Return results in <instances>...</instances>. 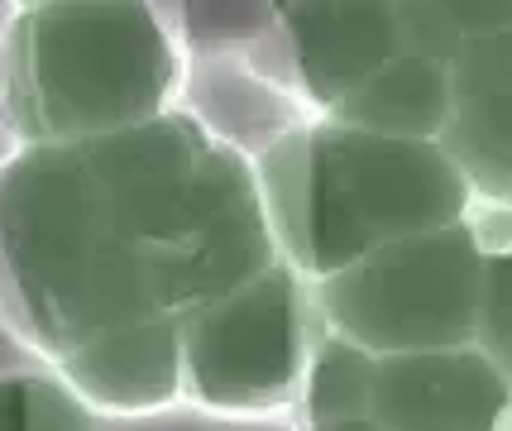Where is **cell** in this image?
Masks as SVG:
<instances>
[{
    "label": "cell",
    "instance_id": "obj_13",
    "mask_svg": "<svg viewBox=\"0 0 512 431\" xmlns=\"http://www.w3.org/2000/svg\"><path fill=\"white\" fill-rule=\"evenodd\" d=\"M474 345L512 379V245H489Z\"/></svg>",
    "mask_w": 512,
    "mask_h": 431
},
{
    "label": "cell",
    "instance_id": "obj_11",
    "mask_svg": "<svg viewBox=\"0 0 512 431\" xmlns=\"http://www.w3.org/2000/svg\"><path fill=\"white\" fill-rule=\"evenodd\" d=\"M374 364L364 345L345 341L340 331H326L312 345L307 360V379H302V408L307 422H326V417H350V412H369V393H374Z\"/></svg>",
    "mask_w": 512,
    "mask_h": 431
},
{
    "label": "cell",
    "instance_id": "obj_5",
    "mask_svg": "<svg viewBox=\"0 0 512 431\" xmlns=\"http://www.w3.org/2000/svg\"><path fill=\"white\" fill-rule=\"evenodd\" d=\"M316 336L312 283L278 259L182 317V398L221 417L292 408Z\"/></svg>",
    "mask_w": 512,
    "mask_h": 431
},
{
    "label": "cell",
    "instance_id": "obj_12",
    "mask_svg": "<svg viewBox=\"0 0 512 431\" xmlns=\"http://www.w3.org/2000/svg\"><path fill=\"white\" fill-rule=\"evenodd\" d=\"M0 431H96V412L58 369H0Z\"/></svg>",
    "mask_w": 512,
    "mask_h": 431
},
{
    "label": "cell",
    "instance_id": "obj_10",
    "mask_svg": "<svg viewBox=\"0 0 512 431\" xmlns=\"http://www.w3.org/2000/svg\"><path fill=\"white\" fill-rule=\"evenodd\" d=\"M441 144L465 168L474 197L484 192L493 202H512V87L455 101Z\"/></svg>",
    "mask_w": 512,
    "mask_h": 431
},
{
    "label": "cell",
    "instance_id": "obj_8",
    "mask_svg": "<svg viewBox=\"0 0 512 431\" xmlns=\"http://www.w3.org/2000/svg\"><path fill=\"white\" fill-rule=\"evenodd\" d=\"M96 417H149L182 398V321H139L53 360Z\"/></svg>",
    "mask_w": 512,
    "mask_h": 431
},
{
    "label": "cell",
    "instance_id": "obj_9",
    "mask_svg": "<svg viewBox=\"0 0 512 431\" xmlns=\"http://www.w3.org/2000/svg\"><path fill=\"white\" fill-rule=\"evenodd\" d=\"M331 115L359 130H374V135L446 139L450 115H455L450 63L422 58V53H398L374 77H364Z\"/></svg>",
    "mask_w": 512,
    "mask_h": 431
},
{
    "label": "cell",
    "instance_id": "obj_15",
    "mask_svg": "<svg viewBox=\"0 0 512 431\" xmlns=\"http://www.w3.org/2000/svg\"><path fill=\"white\" fill-rule=\"evenodd\" d=\"M307 431H388L374 412H350V417H326V422H307Z\"/></svg>",
    "mask_w": 512,
    "mask_h": 431
},
{
    "label": "cell",
    "instance_id": "obj_1",
    "mask_svg": "<svg viewBox=\"0 0 512 431\" xmlns=\"http://www.w3.org/2000/svg\"><path fill=\"white\" fill-rule=\"evenodd\" d=\"M278 259L254 163L192 115L0 163V321L48 364L120 326L182 321Z\"/></svg>",
    "mask_w": 512,
    "mask_h": 431
},
{
    "label": "cell",
    "instance_id": "obj_2",
    "mask_svg": "<svg viewBox=\"0 0 512 431\" xmlns=\"http://www.w3.org/2000/svg\"><path fill=\"white\" fill-rule=\"evenodd\" d=\"M283 264L307 283L402 235L455 226L474 187L441 139H398L316 115L254 159Z\"/></svg>",
    "mask_w": 512,
    "mask_h": 431
},
{
    "label": "cell",
    "instance_id": "obj_4",
    "mask_svg": "<svg viewBox=\"0 0 512 431\" xmlns=\"http://www.w3.org/2000/svg\"><path fill=\"white\" fill-rule=\"evenodd\" d=\"M484 259L489 250L469 216L441 230L402 235L316 278V317L369 355L474 345Z\"/></svg>",
    "mask_w": 512,
    "mask_h": 431
},
{
    "label": "cell",
    "instance_id": "obj_18",
    "mask_svg": "<svg viewBox=\"0 0 512 431\" xmlns=\"http://www.w3.org/2000/svg\"><path fill=\"white\" fill-rule=\"evenodd\" d=\"M503 431H512V412H508V422H503Z\"/></svg>",
    "mask_w": 512,
    "mask_h": 431
},
{
    "label": "cell",
    "instance_id": "obj_16",
    "mask_svg": "<svg viewBox=\"0 0 512 431\" xmlns=\"http://www.w3.org/2000/svg\"><path fill=\"white\" fill-rule=\"evenodd\" d=\"M34 5H58V0H15V10H34Z\"/></svg>",
    "mask_w": 512,
    "mask_h": 431
},
{
    "label": "cell",
    "instance_id": "obj_17",
    "mask_svg": "<svg viewBox=\"0 0 512 431\" xmlns=\"http://www.w3.org/2000/svg\"><path fill=\"white\" fill-rule=\"evenodd\" d=\"M268 5H273V10H283V5H288V0H268Z\"/></svg>",
    "mask_w": 512,
    "mask_h": 431
},
{
    "label": "cell",
    "instance_id": "obj_6",
    "mask_svg": "<svg viewBox=\"0 0 512 431\" xmlns=\"http://www.w3.org/2000/svg\"><path fill=\"white\" fill-rule=\"evenodd\" d=\"M369 412L388 431H503L512 379L479 345L379 355Z\"/></svg>",
    "mask_w": 512,
    "mask_h": 431
},
{
    "label": "cell",
    "instance_id": "obj_3",
    "mask_svg": "<svg viewBox=\"0 0 512 431\" xmlns=\"http://www.w3.org/2000/svg\"><path fill=\"white\" fill-rule=\"evenodd\" d=\"M182 53L154 0L15 10L0 39V120L15 144L130 130L173 111Z\"/></svg>",
    "mask_w": 512,
    "mask_h": 431
},
{
    "label": "cell",
    "instance_id": "obj_14",
    "mask_svg": "<svg viewBox=\"0 0 512 431\" xmlns=\"http://www.w3.org/2000/svg\"><path fill=\"white\" fill-rule=\"evenodd\" d=\"M450 15V24L469 39H484V34H503L512 29V0H436Z\"/></svg>",
    "mask_w": 512,
    "mask_h": 431
},
{
    "label": "cell",
    "instance_id": "obj_7",
    "mask_svg": "<svg viewBox=\"0 0 512 431\" xmlns=\"http://www.w3.org/2000/svg\"><path fill=\"white\" fill-rule=\"evenodd\" d=\"M278 20L297 87L321 115L402 53L398 0H288Z\"/></svg>",
    "mask_w": 512,
    "mask_h": 431
}]
</instances>
